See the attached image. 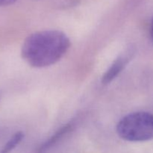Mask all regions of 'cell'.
Returning a JSON list of instances; mask_svg holds the SVG:
<instances>
[{"instance_id": "obj_2", "label": "cell", "mask_w": 153, "mask_h": 153, "mask_svg": "<svg viewBox=\"0 0 153 153\" xmlns=\"http://www.w3.org/2000/svg\"><path fill=\"white\" fill-rule=\"evenodd\" d=\"M118 136L130 142H143L153 139V114L138 111L123 117L117 126Z\"/></svg>"}, {"instance_id": "obj_3", "label": "cell", "mask_w": 153, "mask_h": 153, "mask_svg": "<svg viewBox=\"0 0 153 153\" xmlns=\"http://www.w3.org/2000/svg\"><path fill=\"white\" fill-rule=\"evenodd\" d=\"M133 56H134V48L131 46L127 48L124 52L121 53L103 75L102 79V85H107L114 80L118 75H120V73L126 67Z\"/></svg>"}, {"instance_id": "obj_7", "label": "cell", "mask_w": 153, "mask_h": 153, "mask_svg": "<svg viewBox=\"0 0 153 153\" xmlns=\"http://www.w3.org/2000/svg\"><path fill=\"white\" fill-rule=\"evenodd\" d=\"M150 34H151V37H152V40H153V18H152V22H151Z\"/></svg>"}, {"instance_id": "obj_1", "label": "cell", "mask_w": 153, "mask_h": 153, "mask_svg": "<svg viewBox=\"0 0 153 153\" xmlns=\"http://www.w3.org/2000/svg\"><path fill=\"white\" fill-rule=\"evenodd\" d=\"M70 47L69 37L58 30H46L31 34L21 49L22 58L34 68L49 67L59 61Z\"/></svg>"}, {"instance_id": "obj_6", "label": "cell", "mask_w": 153, "mask_h": 153, "mask_svg": "<svg viewBox=\"0 0 153 153\" xmlns=\"http://www.w3.org/2000/svg\"><path fill=\"white\" fill-rule=\"evenodd\" d=\"M17 1L18 0H0V7L11 5Z\"/></svg>"}, {"instance_id": "obj_5", "label": "cell", "mask_w": 153, "mask_h": 153, "mask_svg": "<svg viewBox=\"0 0 153 153\" xmlns=\"http://www.w3.org/2000/svg\"><path fill=\"white\" fill-rule=\"evenodd\" d=\"M24 138V134L22 131H17L10 137L5 144L0 149V153H10Z\"/></svg>"}, {"instance_id": "obj_4", "label": "cell", "mask_w": 153, "mask_h": 153, "mask_svg": "<svg viewBox=\"0 0 153 153\" xmlns=\"http://www.w3.org/2000/svg\"><path fill=\"white\" fill-rule=\"evenodd\" d=\"M73 126H74V123L73 122H70L61 127L50 138L48 139L46 141H45L43 144L39 146L37 150L36 151V153H46L52 146L58 143V142L60 141L64 136L67 135L70 131H72Z\"/></svg>"}]
</instances>
